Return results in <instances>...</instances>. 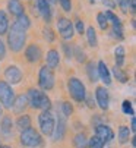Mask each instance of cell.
Returning a JSON list of instances; mask_svg holds the SVG:
<instances>
[{"label": "cell", "instance_id": "52a82bcc", "mask_svg": "<svg viewBox=\"0 0 136 148\" xmlns=\"http://www.w3.org/2000/svg\"><path fill=\"white\" fill-rule=\"evenodd\" d=\"M15 100V92L12 90V87L6 81H0V103H2L5 107L10 109Z\"/></svg>", "mask_w": 136, "mask_h": 148}, {"label": "cell", "instance_id": "44dd1931", "mask_svg": "<svg viewBox=\"0 0 136 148\" xmlns=\"http://www.w3.org/2000/svg\"><path fill=\"white\" fill-rule=\"evenodd\" d=\"M18 28H21L22 31H27L29 27H31V21H29V18L24 13V15H19V16H16V21L13 22Z\"/></svg>", "mask_w": 136, "mask_h": 148}, {"label": "cell", "instance_id": "8d00e7d4", "mask_svg": "<svg viewBox=\"0 0 136 148\" xmlns=\"http://www.w3.org/2000/svg\"><path fill=\"white\" fill-rule=\"evenodd\" d=\"M59 2H60V5H62L64 12H70V9H72V2L70 0H59Z\"/></svg>", "mask_w": 136, "mask_h": 148}, {"label": "cell", "instance_id": "83f0119b", "mask_svg": "<svg viewBox=\"0 0 136 148\" xmlns=\"http://www.w3.org/2000/svg\"><path fill=\"white\" fill-rule=\"evenodd\" d=\"M113 75L116 76V79L119 81V82H122V84H126L127 81H129V76H127V73H124L120 68H117V66H114L113 68Z\"/></svg>", "mask_w": 136, "mask_h": 148}, {"label": "cell", "instance_id": "9c48e42d", "mask_svg": "<svg viewBox=\"0 0 136 148\" xmlns=\"http://www.w3.org/2000/svg\"><path fill=\"white\" fill-rule=\"evenodd\" d=\"M95 136L103 144H107V142H110L113 138H114V134H113L110 126H107V125H97V128H95Z\"/></svg>", "mask_w": 136, "mask_h": 148}, {"label": "cell", "instance_id": "4dcf8cb0", "mask_svg": "<svg viewBox=\"0 0 136 148\" xmlns=\"http://www.w3.org/2000/svg\"><path fill=\"white\" fill-rule=\"evenodd\" d=\"M111 35L114 38H119V40H123L124 35H123V27L122 25H113V31H111Z\"/></svg>", "mask_w": 136, "mask_h": 148}, {"label": "cell", "instance_id": "60d3db41", "mask_svg": "<svg viewBox=\"0 0 136 148\" xmlns=\"http://www.w3.org/2000/svg\"><path fill=\"white\" fill-rule=\"evenodd\" d=\"M5 56H6V47H5V44H3V41L0 40V60H3Z\"/></svg>", "mask_w": 136, "mask_h": 148}, {"label": "cell", "instance_id": "5b68a950", "mask_svg": "<svg viewBox=\"0 0 136 148\" xmlns=\"http://www.w3.org/2000/svg\"><path fill=\"white\" fill-rule=\"evenodd\" d=\"M38 123H40V129L44 135L50 136L53 134V129H54V125H56V120H54V116L51 114L50 110H44L40 116H38Z\"/></svg>", "mask_w": 136, "mask_h": 148}, {"label": "cell", "instance_id": "f35d334b", "mask_svg": "<svg viewBox=\"0 0 136 148\" xmlns=\"http://www.w3.org/2000/svg\"><path fill=\"white\" fill-rule=\"evenodd\" d=\"M63 50H64V53H66V57H72L73 56V50L70 49V46H67V44H63Z\"/></svg>", "mask_w": 136, "mask_h": 148}, {"label": "cell", "instance_id": "2e32d148", "mask_svg": "<svg viewBox=\"0 0 136 148\" xmlns=\"http://www.w3.org/2000/svg\"><path fill=\"white\" fill-rule=\"evenodd\" d=\"M28 107V98H27V95L25 94H21V95H18V97H15V100H13V104H12V109H13V112L15 113H22L25 109Z\"/></svg>", "mask_w": 136, "mask_h": 148}, {"label": "cell", "instance_id": "bcb514c9", "mask_svg": "<svg viewBox=\"0 0 136 148\" xmlns=\"http://www.w3.org/2000/svg\"><path fill=\"white\" fill-rule=\"evenodd\" d=\"M89 2H91V3H94V0H89Z\"/></svg>", "mask_w": 136, "mask_h": 148}, {"label": "cell", "instance_id": "7c38bea8", "mask_svg": "<svg viewBox=\"0 0 136 148\" xmlns=\"http://www.w3.org/2000/svg\"><path fill=\"white\" fill-rule=\"evenodd\" d=\"M37 9H38V13L42 16V19L49 24L51 21V8H50L49 0H37Z\"/></svg>", "mask_w": 136, "mask_h": 148}, {"label": "cell", "instance_id": "d590c367", "mask_svg": "<svg viewBox=\"0 0 136 148\" xmlns=\"http://www.w3.org/2000/svg\"><path fill=\"white\" fill-rule=\"evenodd\" d=\"M42 34H44V38L47 40V41H54V32H53V29L50 28V27H45L44 29H42Z\"/></svg>", "mask_w": 136, "mask_h": 148}, {"label": "cell", "instance_id": "603a6c76", "mask_svg": "<svg viewBox=\"0 0 136 148\" xmlns=\"http://www.w3.org/2000/svg\"><path fill=\"white\" fill-rule=\"evenodd\" d=\"M16 126H18V129H19L21 132L25 131V129H28V128H31V117H29L28 114H24V116L18 117Z\"/></svg>", "mask_w": 136, "mask_h": 148}, {"label": "cell", "instance_id": "d6986e66", "mask_svg": "<svg viewBox=\"0 0 136 148\" xmlns=\"http://www.w3.org/2000/svg\"><path fill=\"white\" fill-rule=\"evenodd\" d=\"M45 60H47V65L45 66H49L50 69H54V68L59 66V63H60V56H59V53L56 50H49Z\"/></svg>", "mask_w": 136, "mask_h": 148}, {"label": "cell", "instance_id": "ee69618b", "mask_svg": "<svg viewBox=\"0 0 136 148\" xmlns=\"http://www.w3.org/2000/svg\"><path fill=\"white\" fill-rule=\"evenodd\" d=\"M2 114H3V109H2V106H0V117H2Z\"/></svg>", "mask_w": 136, "mask_h": 148}, {"label": "cell", "instance_id": "74e56055", "mask_svg": "<svg viewBox=\"0 0 136 148\" xmlns=\"http://www.w3.org/2000/svg\"><path fill=\"white\" fill-rule=\"evenodd\" d=\"M117 3H119V6H120V9L124 12V13H127V10H129V3H130V0H117Z\"/></svg>", "mask_w": 136, "mask_h": 148}, {"label": "cell", "instance_id": "8fae6325", "mask_svg": "<svg viewBox=\"0 0 136 148\" xmlns=\"http://www.w3.org/2000/svg\"><path fill=\"white\" fill-rule=\"evenodd\" d=\"M5 76L8 79V84H12V85H16L22 81V71L18 66H8L5 71Z\"/></svg>", "mask_w": 136, "mask_h": 148}, {"label": "cell", "instance_id": "8992f818", "mask_svg": "<svg viewBox=\"0 0 136 148\" xmlns=\"http://www.w3.org/2000/svg\"><path fill=\"white\" fill-rule=\"evenodd\" d=\"M38 84L40 87L45 91H49L54 87V73L53 69H50L49 66H42L40 69V75H38Z\"/></svg>", "mask_w": 136, "mask_h": 148}, {"label": "cell", "instance_id": "3957f363", "mask_svg": "<svg viewBox=\"0 0 136 148\" xmlns=\"http://www.w3.org/2000/svg\"><path fill=\"white\" fill-rule=\"evenodd\" d=\"M21 144L28 148H37L42 144V138L35 129L28 128L21 132Z\"/></svg>", "mask_w": 136, "mask_h": 148}, {"label": "cell", "instance_id": "b9f144b4", "mask_svg": "<svg viewBox=\"0 0 136 148\" xmlns=\"http://www.w3.org/2000/svg\"><path fill=\"white\" fill-rule=\"evenodd\" d=\"M103 3H104L105 6H108V8H114V6H116L114 0H103Z\"/></svg>", "mask_w": 136, "mask_h": 148}, {"label": "cell", "instance_id": "836d02e7", "mask_svg": "<svg viewBox=\"0 0 136 148\" xmlns=\"http://www.w3.org/2000/svg\"><path fill=\"white\" fill-rule=\"evenodd\" d=\"M73 54H75V57H76V60L79 63H83L85 62V53L82 51V49L79 46H75L73 47Z\"/></svg>", "mask_w": 136, "mask_h": 148}, {"label": "cell", "instance_id": "6da1fadb", "mask_svg": "<svg viewBox=\"0 0 136 148\" xmlns=\"http://www.w3.org/2000/svg\"><path fill=\"white\" fill-rule=\"evenodd\" d=\"M25 41H27V31H22L15 24H12V28L8 35V44H9L10 50L15 53L21 51L25 46Z\"/></svg>", "mask_w": 136, "mask_h": 148}, {"label": "cell", "instance_id": "4316f807", "mask_svg": "<svg viewBox=\"0 0 136 148\" xmlns=\"http://www.w3.org/2000/svg\"><path fill=\"white\" fill-rule=\"evenodd\" d=\"M129 138H130V129L127 126H120L119 128V142L126 144V142H129Z\"/></svg>", "mask_w": 136, "mask_h": 148}, {"label": "cell", "instance_id": "1f68e13d", "mask_svg": "<svg viewBox=\"0 0 136 148\" xmlns=\"http://www.w3.org/2000/svg\"><path fill=\"white\" fill-rule=\"evenodd\" d=\"M97 21H98V25H100V28L101 29H107L108 28V21L105 19V16H104V12H101V13H98L97 15Z\"/></svg>", "mask_w": 136, "mask_h": 148}, {"label": "cell", "instance_id": "e575fe53", "mask_svg": "<svg viewBox=\"0 0 136 148\" xmlns=\"http://www.w3.org/2000/svg\"><path fill=\"white\" fill-rule=\"evenodd\" d=\"M62 110H63V114L64 116H70L73 113V107H72V104L69 101H64L62 104Z\"/></svg>", "mask_w": 136, "mask_h": 148}, {"label": "cell", "instance_id": "ab89813d", "mask_svg": "<svg viewBox=\"0 0 136 148\" xmlns=\"http://www.w3.org/2000/svg\"><path fill=\"white\" fill-rule=\"evenodd\" d=\"M75 27H76V31H78L79 34H83V31H85V25H83L82 21H78V22L75 24Z\"/></svg>", "mask_w": 136, "mask_h": 148}, {"label": "cell", "instance_id": "cb8c5ba5", "mask_svg": "<svg viewBox=\"0 0 136 148\" xmlns=\"http://www.w3.org/2000/svg\"><path fill=\"white\" fill-rule=\"evenodd\" d=\"M73 145L76 148H88V138L83 132L81 134H76L75 138H73Z\"/></svg>", "mask_w": 136, "mask_h": 148}, {"label": "cell", "instance_id": "7402d4cb", "mask_svg": "<svg viewBox=\"0 0 136 148\" xmlns=\"http://www.w3.org/2000/svg\"><path fill=\"white\" fill-rule=\"evenodd\" d=\"M86 75H88L91 82H97L98 81V69H97V65L94 62H89L86 65Z\"/></svg>", "mask_w": 136, "mask_h": 148}, {"label": "cell", "instance_id": "5bb4252c", "mask_svg": "<svg viewBox=\"0 0 136 148\" xmlns=\"http://www.w3.org/2000/svg\"><path fill=\"white\" fill-rule=\"evenodd\" d=\"M41 56H42L41 49H40L37 44H31V46H28L27 50H25V57H27V60H28L29 63L38 62V60L41 59Z\"/></svg>", "mask_w": 136, "mask_h": 148}, {"label": "cell", "instance_id": "7bdbcfd3", "mask_svg": "<svg viewBox=\"0 0 136 148\" xmlns=\"http://www.w3.org/2000/svg\"><path fill=\"white\" fill-rule=\"evenodd\" d=\"M136 131V119H135V116L132 117V125H130V132H135Z\"/></svg>", "mask_w": 136, "mask_h": 148}, {"label": "cell", "instance_id": "f546056e", "mask_svg": "<svg viewBox=\"0 0 136 148\" xmlns=\"http://www.w3.org/2000/svg\"><path fill=\"white\" fill-rule=\"evenodd\" d=\"M122 109H123V113L124 114H130V116H135V110H133V106L129 100H124L123 104H122Z\"/></svg>", "mask_w": 136, "mask_h": 148}, {"label": "cell", "instance_id": "7dc6e473", "mask_svg": "<svg viewBox=\"0 0 136 148\" xmlns=\"http://www.w3.org/2000/svg\"><path fill=\"white\" fill-rule=\"evenodd\" d=\"M53 2H57V0H53Z\"/></svg>", "mask_w": 136, "mask_h": 148}, {"label": "cell", "instance_id": "4fadbf2b", "mask_svg": "<svg viewBox=\"0 0 136 148\" xmlns=\"http://www.w3.org/2000/svg\"><path fill=\"white\" fill-rule=\"evenodd\" d=\"M0 134L5 138H12L13 135V122L10 116H3L0 122Z\"/></svg>", "mask_w": 136, "mask_h": 148}, {"label": "cell", "instance_id": "277c9868", "mask_svg": "<svg viewBox=\"0 0 136 148\" xmlns=\"http://www.w3.org/2000/svg\"><path fill=\"white\" fill-rule=\"evenodd\" d=\"M67 90H69V94L75 101H83L85 97H86L85 85L78 78H70L69 79V82H67Z\"/></svg>", "mask_w": 136, "mask_h": 148}, {"label": "cell", "instance_id": "ac0fdd59", "mask_svg": "<svg viewBox=\"0 0 136 148\" xmlns=\"http://www.w3.org/2000/svg\"><path fill=\"white\" fill-rule=\"evenodd\" d=\"M8 9H9V12H10L13 16H19V15H24V13H25L24 6H22V3H21V0H9Z\"/></svg>", "mask_w": 136, "mask_h": 148}, {"label": "cell", "instance_id": "484cf974", "mask_svg": "<svg viewBox=\"0 0 136 148\" xmlns=\"http://www.w3.org/2000/svg\"><path fill=\"white\" fill-rule=\"evenodd\" d=\"M86 40H88V44L91 47H97L98 41H97V32H95L94 27H89L86 29Z\"/></svg>", "mask_w": 136, "mask_h": 148}, {"label": "cell", "instance_id": "d6a6232c", "mask_svg": "<svg viewBox=\"0 0 136 148\" xmlns=\"http://www.w3.org/2000/svg\"><path fill=\"white\" fill-rule=\"evenodd\" d=\"M88 148H104V144L97 136H92L91 139H88Z\"/></svg>", "mask_w": 136, "mask_h": 148}, {"label": "cell", "instance_id": "e0dca14e", "mask_svg": "<svg viewBox=\"0 0 136 148\" xmlns=\"http://www.w3.org/2000/svg\"><path fill=\"white\" fill-rule=\"evenodd\" d=\"M97 69H98V78L103 79L105 85H111V75H110V69L107 68L105 62H100L97 65Z\"/></svg>", "mask_w": 136, "mask_h": 148}, {"label": "cell", "instance_id": "d4e9b609", "mask_svg": "<svg viewBox=\"0 0 136 148\" xmlns=\"http://www.w3.org/2000/svg\"><path fill=\"white\" fill-rule=\"evenodd\" d=\"M9 31V19L5 10H0V35H5Z\"/></svg>", "mask_w": 136, "mask_h": 148}, {"label": "cell", "instance_id": "30bf717a", "mask_svg": "<svg viewBox=\"0 0 136 148\" xmlns=\"http://www.w3.org/2000/svg\"><path fill=\"white\" fill-rule=\"evenodd\" d=\"M95 98H97V103H98L101 110H107L108 109V106H110V94L105 90V87H97L95 88Z\"/></svg>", "mask_w": 136, "mask_h": 148}, {"label": "cell", "instance_id": "f6af8a7d", "mask_svg": "<svg viewBox=\"0 0 136 148\" xmlns=\"http://www.w3.org/2000/svg\"><path fill=\"white\" fill-rule=\"evenodd\" d=\"M0 148H10V147H9V145H2Z\"/></svg>", "mask_w": 136, "mask_h": 148}, {"label": "cell", "instance_id": "ffe728a7", "mask_svg": "<svg viewBox=\"0 0 136 148\" xmlns=\"http://www.w3.org/2000/svg\"><path fill=\"white\" fill-rule=\"evenodd\" d=\"M124 59H126V50L123 46H117L114 50V60H116V66L122 68L124 65Z\"/></svg>", "mask_w": 136, "mask_h": 148}, {"label": "cell", "instance_id": "9a60e30c", "mask_svg": "<svg viewBox=\"0 0 136 148\" xmlns=\"http://www.w3.org/2000/svg\"><path fill=\"white\" fill-rule=\"evenodd\" d=\"M66 134V122H64V117H59L57 123L54 125V129H53V141H62L63 136Z\"/></svg>", "mask_w": 136, "mask_h": 148}, {"label": "cell", "instance_id": "f1b7e54d", "mask_svg": "<svg viewBox=\"0 0 136 148\" xmlns=\"http://www.w3.org/2000/svg\"><path fill=\"white\" fill-rule=\"evenodd\" d=\"M104 16H105V19L108 21V22H111L113 25H122V21L117 18V15H114L111 10H107V12H104Z\"/></svg>", "mask_w": 136, "mask_h": 148}, {"label": "cell", "instance_id": "7a4b0ae2", "mask_svg": "<svg viewBox=\"0 0 136 148\" xmlns=\"http://www.w3.org/2000/svg\"><path fill=\"white\" fill-rule=\"evenodd\" d=\"M27 98L32 109H42V112H44V110H50V107H51V100L47 97V94H44L35 88H31L28 91Z\"/></svg>", "mask_w": 136, "mask_h": 148}, {"label": "cell", "instance_id": "ba28073f", "mask_svg": "<svg viewBox=\"0 0 136 148\" xmlns=\"http://www.w3.org/2000/svg\"><path fill=\"white\" fill-rule=\"evenodd\" d=\"M57 29L63 40H72L73 37V24L67 18L60 16L57 19Z\"/></svg>", "mask_w": 136, "mask_h": 148}]
</instances>
